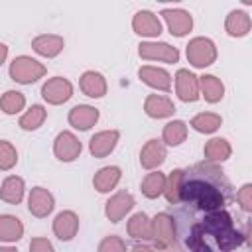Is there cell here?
<instances>
[{
    "mask_svg": "<svg viewBox=\"0 0 252 252\" xmlns=\"http://www.w3.org/2000/svg\"><path fill=\"white\" fill-rule=\"evenodd\" d=\"M179 193L185 203L205 211L220 207L232 195L228 179L213 165H195L191 171H187Z\"/></svg>",
    "mask_w": 252,
    "mask_h": 252,
    "instance_id": "obj_1",
    "label": "cell"
},
{
    "mask_svg": "<svg viewBox=\"0 0 252 252\" xmlns=\"http://www.w3.org/2000/svg\"><path fill=\"white\" fill-rule=\"evenodd\" d=\"M213 236H217L222 250H230V248L238 246L242 240L240 234L236 230H232L230 219L226 213H213L191 228V232L187 236V246L193 252H217L219 248H217V242Z\"/></svg>",
    "mask_w": 252,
    "mask_h": 252,
    "instance_id": "obj_2",
    "label": "cell"
},
{
    "mask_svg": "<svg viewBox=\"0 0 252 252\" xmlns=\"http://www.w3.org/2000/svg\"><path fill=\"white\" fill-rule=\"evenodd\" d=\"M41 71H43V69H41L39 65H35V61H30V59H26V57L14 61V65H12V77L18 79L20 83L35 81V77L41 75Z\"/></svg>",
    "mask_w": 252,
    "mask_h": 252,
    "instance_id": "obj_3",
    "label": "cell"
},
{
    "mask_svg": "<svg viewBox=\"0 0 252 252\" xmlns=\"http://www.w3.org/2000/svg\"><path fill=\"white\" fill-rule=\"evenodd\" d=\"M69 93H71V87H69V83H65L63 79H55V81H51V83H47V85L43 87V96L49 98L51 102H61V100H65V98L69 96Z\"/></svg>",
    "mask_w": 252,
    "mask_h": 252,
    "instance_id": "obj_4",
    "label": "cell"
},
{
    "mask_svg": "<svg viewBox=\"0 0 252 252\" xmlns=\"http://www.w3.org/2000/svg\"><path fill=\"white\" fill-rule=\"evenodd\" d=\"M79 150H81V146H79V142L71 134H61L59 136V140H57V154L61 156V159H73Z\"/></svg>",
    "mask_w": 252,
    "mask_h": 252,
    "instance_id": "obj_5",
    "label": "cell"
},
{
    "mask_svg": "<svg viewBox=\"0 0 252 252\" xmlns=\"http://www.w3.org/2000/svg\"><path fill=\"white\" fill-rule=\"evenodd\" d=\"M75 226H77V220H75V217H73L71 213L59 215L57 220H55V232H57L59 238H63V240H69V238L73 236Z\"/></svg>",
    "mask_w": 252,
    "mask_h": 252,
    "instance_id": "obj_6",
    "label": "cell"
},
{
    "mask_svg": "<svg viewBox=\"0 0 252 252\" xmlns=\"http://www.w3.org/2000/svg\"><path fill=\"white\" fill-rule=\"evenodd\" d=\"M165 18H167V22H169V28H171V32L173 33H177V35H181V33H185L189 28H191V18L187 16V14H183V12H165Z\"/></svg>",
    "mask_w": 252,
    "mask_h": 252,
    "instance_id": "obj_7",
    "label": "cell"
},
{
    "mask_svg": "<svg viewBox=\"0 0 252 252\" xmlns=\"http://www.w3.org/2000/svg\"><path fill=\"white\" fill-rule=\"evenodd\" d=\"M134 26H136V30H138L140 33H148V35H156V33H159V22H158L152 14H148V12L138 14Z\"/></svg>",
    "mask_w": 252,
    "mask_h": 252,
    "instance_id": "obj_8",
    "label": "cell"
},
{
    "mask_svg": "<svg viewBox=\"0 0 252 252\" xmlns=\"http://www.w3.org/2000/svg\"><path fill=\"white\" fill-rule=\"evenodd\" d=\"M96 120V110L89 106H79L71 112V122L77 124V128H89Z\"/></svg>",
    "mask_w": 252,
    "mask_h": 252,
    "instance_id": "obj_9",
    "label": "cell"
},
{
    "mask_svg": "<svg viewBox=\"0 0 252 252\" xmlns=\"http://www.w3.org/2000/svg\"><path fill=\"white\" fill-rule=\"evenodd\" d=\"M22 234V226L16 219L12 217H2L0 219V238L2 240H16Z\"/></svg>",
    "mask_w": 252,
    "mask_h": 252,
    "instance_id": "obj_10",
    "label": "cell"
},
{
    "mask_svg": "<svg viewBox=\"0 0 252 252\" xmlns=\"http://www.w3.org/2000/svg\"><path fill=\"white\" fill-rule=\"evenodd\" d=\"M30 209H32L35 215H45V213H49V211H51V197H49L45 191H41V189L33 191V195H32V199H30Z\"/></svg>",
    "mask_w": 252,
    "mask_h": 252,
    "instance_id": "obj_11",
    "label": "cell"
},
{
    "mask_svg": "<svg viewBox=\"0 0 252 252\" xmlns=\"http://www.w3.org/2000/svg\"><path fill=\"white\" fill-rule=\"evenodd\" d=\"M179 93H181V98L183 100H193L197 94H195V77L189 75L187 71H179Z\"/></svg>",
    "mask_w": 252,
    "mask_h": 252,
    "instance_id": "obj_12",
    "label": "cell"
},
{
    "mask_svg": "<svg viewBox=\"0 0 252 252\" xmlns=\"http://www.w3.org/2000/svg\"><path fill=\"white\" fill-rule=\"evenodd\" d=\"M114 140H116V134L114 132L112 134H100V136L93 138V142H91L93 154H106L108 150H112Z\"/></svg>",
    "mask_w": 252,
    "mask_h": 252,
    "instance_id": "obj_13",
    "label": "cell"
},
{
    "mask_svg": "<svg viewBox=\"0 0 252 252\" xmlns=\"http://www.w3.org/2000/svg\"><path fill=\"white\" fill-rule=\"evenodd\" d=\"M83 89L91 94V96H100V93L104 91V85L100 81V75H94V73H87L83 77Z\"/></svg>",
    "mask_w": 252,
    "mask_h": 252,
    "instance_id": "obj_14",
    "label": "cell"
},
{
    "mask_svg": "<svg viewBox=\"0 0 252 252\" xmlns=\"http://www.w3.org/2000/svg\"><path fill=\"white\" fill-rule=\"evenodd\" d=\"M2 197L12 201V203H18L22 199V181L20 179H8L4 183V189H2Z\"/></svg>",
    "mask_w": 252,
    "mask_h": 252,
    "instance_id": "obj_15",
    "label": "cell"
},
{
    "mask_svg": "<svg viewBox=\"0 0 252 252\" xmlns=\"http://www.w3.org/2000/svg\"><path fill=\"white\" fill-rule=\"evenodd\" d=\"M140 75L150 83V85H156V87H161V89H167L169 87V81H167V75L163 71H152V69H144L140 71Z\"/></svg>",
    "mask_w": 252,
    "mask_h": 252,
    "instance_id": "obj_16",
    "label": "cell"
},
{
    "mask_svg": "<svg viewBox=\"0 0 252 252\" xmlns=\"http://www.w3.org/2000/svg\"><path fill=\"white\" fill-rule=\"evenodd\" d=\"M116 179H118V169H116V167H106V169H102L100 175L96 177V185L100 187V191H106Z\"/></svg>",
    "mask_w": 252,
    "mask_h": 252,
    "instance_id": "obj_17",
    "label": "cell"
},
{
    "mask_svg": "<svg viewBox=\"0 0 252 252\" xmlns=\"http://www.w3.org/2000/svg\"><path fill=\"white\" fill-rule=\"evenodd\" d=\"M161 185H163V177H161L159 173H154V175L146 181V185H144V193H146L148 197H156V195L161 191Z\"/></svg>",
    "mask_w": 252,
    "mask_h": 252,
    "instance_id": "obj_18",
    "label": "cell"
},
{
    "mask_svg": "<svg viewBox=\"0 0 252 252\" xmlns=\"http://www.w3.org/2000/svg\"><path fill=\"white\" fill-rule=\"evenodd\" d=\"M41 118H43V108L41 106H33L32 112L22 118V126L24 128H35L41 122Z\"/></svg>",
    "mask_w": 252,
    "mask_h": 252,
    "instance_id": "obj_19",
    "label": "cell"
},
{
    "mask_svg": "<svg viewBox=\"0 0 252 252\" xmlns=\"http://www.w3.org/2000/svg\"><path fill=\"white\" fill-rule=\"evenodd\" d=\"M165 138L169 140V144H179V140L183 138V124L181 122H171L165 128Z\"/></svg>",
    "mask_w": 252,
    "mask_h": 252,
    "instance_id": "obj_20",
    "label": "cell"
},
{
    "mask_svg": "<svg viewBox=\"0 0 252 252\" xmlns=\"http://www.w3.org/2000/svg\"><path fill=\"white\" fill-rule=\"evenodd\" d=\"M2 104H4L6 112H16L24 104V98L20 96V93H8V96L2 100Z\"/></svg>",
    "mask_w": 252,
    "mask_h": 252,
    "instance_id": "obj_21",
    "label": "cell"
},
{
    "mask_svg": "<svg viewBox=\"0 0 252 252\" xmlns=\"http://www.w3.org/2000/svg\"><path fill=\"white\" fill-rule=\"evenodd\" d=\"M195 128L197 130H205V132H211V130H215L217 128V124H219V120L215 118V116H199V118H195Z\"/></svg>",
    "mask_w": 252,
    "mask_h": 252,
    "instance_id": "obj_22",
    "label": "cell"
},
{
    "mask_svg": "<svg viewBox=\"0 0 252 252\" xmlns=\"http://www.w3.org/2000/svg\"><path fill=\"white\" fill-rule=\"evenodd\" d=\"M14 161H16V156L12 148L6 144H0V167H10Z\"/></svg>",
    "mask_w": 252,
    "mask_h": 252,
    "instance_id": "obj_23",
    "label": "cell"
},
{
    "mask_svg": "<svg viewBox=\"0 0 252 252\" xmlns=\"http://www.w3.org/2000/svg\"><path fill=\"white\" fill-rule=\"evenodd\" d=\"M4 55H6V47H4V45H0V61L4 59Z\"/></svg>",
    "mask_w": 252,
    "mask_h": 252,
    "instance_id": "obj_24",
    "label": "cell"
},
{
    "mask_svg": "<svg viewBox=\"0 0 252 252\" xmlns=\"http://www.w3.org/2000/svg\"><path fill=\"white\" fill-rule=\"evenodd\" d=\"M0 252H14V250H8V248H4V250H0Z\"/></svg>",
    "mask_w": 252,
    "mask_h": 252,
    "instance_id": "obj_25",
    "label": "cell"
}]
</instances>
